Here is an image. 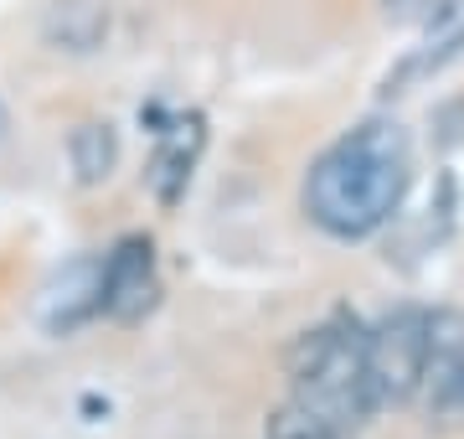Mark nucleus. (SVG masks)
Returning <instances> with one entry per match:
<instances>
[{
    "instance_id": "obj_1",
    "label": "nucleus",
    "mask_w": 464,
    "mask_h": 439,
    "mask_svg": "<svg viewBox=\"0 0 464 439\" xmlns=\"http://www.w3.org/2000/svg\"><path fill=\"white\" fill-rule=\"evenodd\" d=\"M413 181V145L398 119H366L304 176V212L331 238H372L398 218Z\"/></svg>"
},
{
    "instance_id": "obj_2",
    "label": "nucleus",
    "mask_w": 464,
    "mask_h": 439,
    "mask_svg": "<svg viewBox=\"0 0 464 439\" xmlns=\"http://www.w3.org/2000/svg\"><path fill=\"white\" fill-rule=\"evenodd\" d=\"M372 414L366 326L335 316L289 346V393L268 414L264 439H351Z\"/></svg>"
},
{
    "instance_id": "obj_3",
    "label": "nucleus",
    "mask_w": 464,
    "mask_h": 439,
    "mask_svg": "<svg viewBox=\"0 0 464 439\" xmlns=\"http://www.w3.org/2000/svg\"><path fill=\"white\" fill-rule=\"evenodd\" d=\"M429 321L433 310L402 305L387 321L366 331V393L372 408H398L413 404L423 388V367H429Z\"/></svg>"
},
{
    "instance_id": "obj_4",
    "label": "nucleus",
    "mask_w": 464,
    "mask_h": 439,
    "mask_svg": "<svg viewBox=\"0 0 464 439\" xmlns=\"http://www.w3.org/2000/svg\"><path fill=\"white\" fill-rule=\"evenodd\" d=\"M464 57V0H423V16H418V42L402 52V63L382 78L387 99L413 93L418 83H429L449 63Z\"/></svg>"
},
{
    "instance_id": "obj_5",
    "label": "nucleus",
    "mask_w": 464,
    "mask_h": 439,
    "mask_svg": "<svg viewBox=\"0 0 464 439\" xmlns=\"http://www.w3.org/2000/svg\"><path fill=\"white\" fill-rule=\"evenodd\" d=\"M418 404H423L429 424H439V429L464 424V316L459 310H433L429 367H423Z\"/></svg>"
},
{
    "instance_id": "obj_6",
    "label": "nucleus",
    "mask_w": 464,
    "mask_h": 439,
    "mask_svg": "<svg viewBox=\"0 0 464 439\" xmlns=\"http://www.w3.org/2000/svg\"><path fill=\"white\" fill-rule=\"evenodd\" d=\"M160 305V274H155V243L150 238H124L114 243V254L103 259L99 274V316L119 326L145 321Z\"/></svg>"
},
{
    "instance_id": "obj_7",
    "label": "nucleus",
    "mask_w": 464,
    "mask_h": 439,
    "mask_svg": "<svg viewBox=\"0 0 464 439\" xmlns=\"http://www.w3.org/2000/svg\"><path fill=\"white\" fill-rule=\"evenodd\" d=\"M201 145H207V119L186 114L176 119L166 135H160V151L150 161V191L160 197V207H176L191 186V171L201 161Z\"/></svg>"
},
{
    "instance_id": "obj_8",
    "label": "nucleus",
    "mask_w": 464,
    "mask_h": 439,
    "mask_svg": "<svg viewBox=\"0 0 464 439\" xmlns=\"http://www.w3.org/2000/svg\"><path fill=\"white\" fill-rule=\"evenodd\" d=\"M67 151H72V171H78V181L83 186L109 181V171H114V161H119L114 124H78Z\"/></svg>"
}]
</instances>
